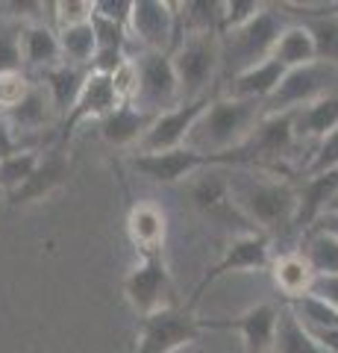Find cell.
Segmentation results:
<instances>
[{
	"mask_svg": "<svg viewBox=\"0 0 338 353\" xmlns=\"http://www.w3.org/2000/svg\"><path fill=\"white\" fill-rule=\"evenodd\" d=\"M265 115V103L259 101H242V97L212 94L209 106L194 121L182 148L206 153V157H221L244 148V141L253 136L256 124Z\"/></svg>",
	"mask_w": 338,
	"mask_h": 353,
	"instance_id": "1",
	"label": "cell"
},
{
	"mask_svg": "<svg viewBox=\"0 0 338 353\" xmlns=\"http://www.w3.org/2000/svg\"><path fill=\"white\" fill-rule=\"evenodd\" d=\"M233 203L247 224H256V233H279L291 227L297 212V189L282 180H262L253 174H230Z\"/></svg>",
	"mask_w": 338,
	"mask_h": 353,
	"instance_id": "2",
	"label": "cell"
},
{
	"mask_svg": "<svg viewBox=\"0 0 338 353\" xmlns=\"http://www.w3.org/2000/svg\"><path fill=\"white\" fill-rule=\"evenodd\" d=\"M286 15L279 12V6H268L250 21V24L238 27L233 32L221 36V68L226 74V80L244 74L253 65L271 59V50L279 39V32L286 30Z\"/></svg>",
	"mask_w": 338,
	"mask_h": 353,
	"instance_id": "3",
	"label": "cell"
},
{
	"mask_svg": "<svg viewBox=\"0 0 338 353\" xmlns=\"http://www.w3.org/2000/svg\"><path fill=\"white\" fill-rule=\"evenodd\" d=\"M171 65L180 83L182 103L209 97L212 83L221 71V36L200 32V36H182L171 53Z\"/></svg>",
	"mask_w": 338,
	"mask_h": 353,
	"instance_id": "4",
	"label": "cell"
},
{
	"mask_svg": "<svg viewBox=\"0 0 338 353\" xmlns=\"http://www.w3.org/2000/svg\"><path fill=\"white\" fill-rule=\"evenodd\" d=\"M203 324L189 306H165L154 315L138 318L133 353H177L200 339Z\"/></svg>",
	"mask_w": 338,
	"mask_h": 353,
	"instance_id": "5",
	"label": "cell"
},
{
	"mask_svg": "<svg viewBox=\"0 0 338 353\" xmlns=\"http://www.w3.org/2000/svg\"><path fill=\"white\" fill-rule=\"evenodd\" d=\"M221 165L247 168L250 159L242 153V148L233 150V153H221V157H206V153H198V150L177 148V150H168V153H154V157H138L136 153V159H133V168L141 176H147V180H154V183H162V185L180 183L198 171L221 168Z\"/></svg>",
	"mask_w": 338,
	"mask_h": 353,
	"instance_id": "6",
	"label": "cell"
},
{
	"mask_svg": "<svg viewBox=\"0 0 338 353\" xmlns=\"http://www.w3.org/2000/svg\"><path fill=\"white\" fill-rule=\"evenodd\" d=\"M338 85V68L330 62H312L303 68H291L282 77V83L277 85V92L265 101V115L277 112H294L303 109L321 97L332 94V88Z\"/></svg>",
	"mask_w": 338,
	"mask_h": 353,
	"instance_id": "7",
	"label": "cell"
},
{
	"mask_svg": "<svg viewBox=\"0 0 338 353\" xmlns=\"http://www.w3.org/2000/svg\"><path fill=\"white\" fill-rule=\"evenodd\" d=\"M136 71H138V92L133 106L147 115H159L168 109L180 106V83L171 65V53H156V50H138L133 53Z\"/></svg>",
	"mask_w": 338,
	"mask_h": 353,
	"instance_id": "8",
	"label": "cell"
},
{
	"mask_svg": "<svg viewBox=\"0 0 338 353\" xmlns=\"http://www.w3.org/2000/svg\"><path fill=\"white\" fill-rule=\"evenodd\" d=\"M171 294H173V283H171V271L162 253L141 256L124 277V297L136 309L138 318L154 315L165 306H173Z\"/></svg>",
	"mask_w": 338,
	"mask_h": 353,
	"instance_id": "9",
	"label": "cell"
},
{
	"mask_svg": "<svg viewBox=\"0 0 338 353\" xmlns=\"http://www.w3.org/2000/svg\"><path fill=\"white\" fill-rule=\"evenodd\" d=\"M127 32L129 41L138 44V50L168 53L177 44V3H168V0H133Z\"/></svg>",
	"mask_w": 338,
	"mask_h": 353,
	"instance_id": "10",
	"label": "cell"
},
{
	"mask_svg": "<svg viewBox=\"0 0 338 353\" xmlns=\"http://www.w3.org/2000/svg\"><path fill=\"white\" fill-rule=\"evenodd\" d=\"M209 101H212V94L200 97V101L180 103V106L168 109V112H159L150 121V127L145 136H141V141L136 145V153L138 157H154V153H168V150L182 148L194 127V121L203 115V109L209 106Z\"/></svg>",
	"mask_w": 338,
	"mask_h": 353,
	"instance_id": "11",
	"label": "cell"
},
{
	"mask_svg": "<svg viewBox=\"0 0 338 353\" xmlns=\"http://www.w3.org/2000/svg\"><path fill=\"white\" fill-rule=\"evenodd\" d=\"M271 265V241L265 233H244L230 241V248L224 250V256L218 259L209 271L203 274V280L198 283V289L191 294L189 309H194V303L203 297V292L209 289L212 283H218L226 274H244V271H265Z\"/></svg>",
	"mask_w": 338,
	"mask_h": 353,
	"instance_id": "12",
	"label": "cell"
},
{
	"mask_svg": "<svg viewBox=\"0 0 338 353\" xmlns=\"http://www.w3.org/2000/svg\"><path fill=\"white\" fill-rule=\"evenodd\" d=\"M297 132H294V112H277V115H262L253 136L244 141L242 153L256 168H268L271 162H279L291 157L297 148Z\"/></svg>",
	"mask_w": 338,
	"mask_h": 353,
	"instance_id": "13",
	"label": "cell"
},
{
	"mask_svg": "<svg viewBox=\"0 0 338 353\" xmlns=\"http://www.w3.org/2000/svg\"><path fill=\"white\" fill-rule=\"evenodd\" d=\"M279 309L274 303H256L233 318H200L203 330H233L244 341V353H274Z\"/></svg>",
	"mask_w": 338,
	"mask_h": 353,
	"instance_id": "14",
	"label": "cell"
},
{
	"mask_svg": "<svg viewBox=\"0 0 338 353\" xmlns=\"http://www.w3.org/2000/svg\"><path fill=\"white\" fill-rule=\"evenodd\" d=\"M118 103L121 101H118V94L112 88V80L103 77V74H92L89 71L77 103H74L71 112L62 118V139H68L80 124H85V121H103Z\"/></svg>",
	"mask_w": 338,
	"mask_h": 353,
	"instance_id": "15",
	"label": "cell"
},
{
	"mask_svg": "<svg viewBox=\"0 0 338 353\" xmlns=\"http://www.w3.org/2000/svg\"><path fill=\"white\" fill-rule=\"evenodd\" d=\"M191 201L200 209L206 218L218 221V224H247L242 212L233 203V192H230V176L218 174V171H206L198 183L191 185Z\"/></svg>",
	"mask_w": 338,
	"mask_h": 353,
	"instance_id": "16",
	"label": "cell"
},
{
	"mask_svg": "<svg viewBox=\"0 0 338 353\" xmlns=\"http://www.w3.org/2000/svg\"><path fill=\"white\" fill-rule=\"evenodd\" d=\"M335 192H338V168L326 174H309V180L297 189V212H294L291 227L306 236L324 218Z\"/></svg>",
	"mask_w": 338,
	"mask_h": 353,
	"instance_id": "17",
	"label": "cell"
},
{
	"mask_svg": "<svg viewBox=\"0 0 338 353\" xmlns=\"http://www.w3.org/2000/svg\"><path fill=\"white\" fill-rule=\"evenodd\" d=\"M127 236L136 245L141 256H154L162 253L165 248V236H168V218L156 203L141 201L136 206H129L127 212Z\"/></svg>",
	"mask_w": 338,
	"mask_h": 353,
	"instance_id": "18",
	"label": "cell"
},
{
	"mask_svg": "<svg viewBox=\"0 0 338 353\" xmlns=\"http://www.w3.org/2000/svg\"><path fill=\"white\" fill-rule=\"evenodd\" d=\"M21 65H27L39 74L62 65L59 36L50 24H45V21L21 24Z\"/></svg>",
	"mask_w": 338,
	"mask_h": 353,
	"instance_id": "19",
	"label": "cell"
},
{
	"mask_svg": "<svg viewBox=\"0 0 338 353\" xmlns=\"http://www.w3.org/2000/svg\"><path fill=\"white\" fill-rule=\"evenodd\" d=\"M282 77H286V68H282L279 62H274V59H265V62L253 65V68H247L244 74L233 77V80H226L221 94L265 103L268 97L277 92V85L282 83Z\"/></svg>",
	"mask_w": 338,
	"mask_h": 353,
	"instance_id": "20",
	"label": "cell"
},
{
	"mask_svg": "<svg viewBox=\"0 0 338 353\" xmlns=\"http://www.w3.org/2000/svg\"><path fill=\"white\" fill-rule=\"evenodd\" d=\"M154 118L156 115L141 112L133 103H118L112 112L101 121V136L106 145H112V148H136Z\"/></svg>",
	"mask_w": 338,
	"mask_h": 353,
	"instance_id": "21",
	"label": "cell"
},
{
	"mask_svg": "<svg viewBox=\"0 0 338 353\" xmlns=\"http://www.w3.org/2000/svg\"><path fill=\"white\" fill-rule=\"evenodd\" d=\"M65 174H68V159H65V153L62 150H50L47 157L39 159V165H36V171H32L30 180L21 185L18 192L9 194V203L21 206V203L41 201V197L50 194L65 180Z\"/></svg>",
	"mask_w": 338,
	"mask_h": 353,
	"instance_id": "22",
	"label": "cell"
},
{
	"mask_svg": "<svg viewBox=\"0 0 338 353\" xmlns=\"http://www.w3.org/2000/svg\"><path fill=\"white\" fill-rule=\"evenodd\" d=\"M85 77H89V68H77V65H68V62H62L56 68L41 74V88L47 92L56 115L65 118L74 109V103H77V97L85 85Z\"/></svg>",
	"mask_w": 338,
	"mask_h": 353,
	"instance_id": "23",
	"label": "cell"
},
{
	"mask_svg": "<svg viewBox=\"0 0 338 353\" xmlns=\"http://www.w3.org/2000/svg\"><path fill=\"white\" fill-rule=\"evenodd\" d=\"M332 130H338V94H326L303 109H294V132L297 141H315L326 139Z\"/></svg>",
	"mask_w": 338,
	"mask_h": 353,
	"instance_id": "24",
	"label": "cell"
},
{
	"mask_svg": "<svg viewBox=\"0 0 338 353\" xmlns=\"http://www.w3.org/2000/svg\"><path fill=\"white\" fill-rule=\"evenodd\" d=\"M6 121L15 127V132H41L53 124V115H56V109H53L47 92L41 88V83L32 85V92L21 101L18 106H12L9 112H3Z\"/></svg>",
	"mask_w": 338,
	"mask_h": 353,
	"instance_id": "25",
	"label": "cell"
},
{
	"mask_svg": "<svg viewBox=\"0 0 338 353\" xmlns=\"http://www.w3.org/2000/svg\"><path fill=\"white\" fill-rule=\"evenodd\" d=\"M271 59L279 62L286 71L291 68H303V65L318 62V50H315V39L312 32L303 24H288L279 32V39L271 50Z\"/></svg>",
	"mask_w": 338,
	"mask_h": 353,
	"instance_id": "26",
	"label": "cell"
},
{
	"mask_svg": "<svg viewBox=\"0 0 338 353\" xmlns=\"http://www.w3.org/2000/svg\"><path fill=\"white\" fill-rule=\"evenodd\" d=\"M271 277H274L277 292L288 301H297V297L312 292L315 283V271L309 268V262L300 256V253H286L279 256L274 265H271Z\"/></svg>",
	"mask_w": 338,
	"mask_h": 353,
	"instance_id": "27",
	"label": "cell"
},
{
	"mask_svg": "<svg viewBox=\"0 0 338 353\" xmlns=\"http://www.w3.org/2000/svg\"><path fill=\"white\" fill-rule=\"evenodd\" d=\"M218 32L221 36V0H189L177 3V41L182 36Z\"/></svg>",
	"mask_w": 338,
	"mask_h": 353,
	"instance_id": "28",
	"label": "cell"
},
{
	"mask_svg": "<svg viewBox=\"0 0 338 353\" xmlns=\"http://www.w3.org/2000/svg\"><path fill=\"white\" fill-rule=\"evenodd\" d=\"M274 353H326V350L300 327V321L291 315L288 306H279L277 333H274Z\"/></svg>",
	"mask_w": 338,
	"mask_h": 353,
	"instance_id": "29",
	"label": "cell"
},
{
	"mask_svg": "<svg viewBox=\"0 0 338 353\" xmlns=\"http://www.w3.org/2000/svg\"><path fill=\"white\" fill-rule=\"evenodd\" d=\"M300 256L309 262V268L315 271V277H335L338 274V239L321 230L306 233V245H303Z\"/></svg>",
	"mask_w": 338,
	"mask_h": 353,
	"instance_id": "30",
	"label": "cell"
},
{
	"mask_svg": "<svg viewBox=\"0 0 338 353\" xmlns=\"http://www.w3.org/2000/svg\"><path fill=\"white\" fill-rule=\"evenodd\" d=\"M56 36H59V48H62V62L77 65V68H89L94 53H97V39H94L92 21L89 24H80V27L56 30Z\"/></svg>",
	"mask_w": 338,
	"mask_h": 353,
	"instance_id": "31",
	"label": "cell"
},
{
	"mask_svg": "<svg viewBox=\"0 0 338 353\" xmlns=\"http://www.w3.org/2000/svg\"><path fill=\"white\" fill-rule=\"evenodd\" d=\"M39 159H41V153L27 148V150H21V153H15V157H9V159L0 162V192H3L6 197L12 192H18L21 185H24L32 176Z\"/></svg>",
	"mask_w": 338,
	"mask_h": 353,
	"instance_id": "32",
	"label": "cell"
},
{
	"mask_svg": "<svg viewBox=\"0 0 338 353\" xmlns=\"http://www.w3.org/2000/svg\"><path fill=\"white\" fill-rule=\"evenodd\" d=\"M303 27L312 32L318 59L330 62V65H335V68H338V3H335V15H324V18L306 21Z\"/></svg>",
	"mask_w": 338,
	"mask_h": 353,
	"instance_id": "33",
	"label": "cell"
},
{
	"mask_svg": "<svg viewBox=\"0 0 338 353\" xmlns=\"http://www.w3.org/2000/svg\"><path fill=\"white\" fill-rule=\"evenodd\" d=\"M21 71V24L0 18V74Z\"/></svg>",
	"mask_w": 338,
	"mask_h": 353,
	"instance_id": "34",
	"label": "cell"
},
{
	"mask_svg": "<svg viewBox=\"0 0 338 353\" xmlns=\"http://www.w3.org/2000/svg\"><path fill=\"white\" fill-rule=\"evenodd\" d=\"M262 9L265 3H259V0H221V36L250 24Z\"/></svg>",
	"mask_w": 338,
	"mask_h": 353,
	"instance_id": "35",
	"label": "cell"
},
{
	"mask_svg": "<svg viewBox=\"0 0 338 353\" xmlns=\"http://www.w3.org/2000/svg\"><path fill=\"white\" fill-rule=\"evenodd\" d=\"M50 9H53V21H56L53 30H68L89 24L94 15V0H59V3H50Z\"/></svg>",
	"mask_w": 338,
	"mask_h": 353,
	"instance_id": "36",
	"label": "cell"
},
{
	"mask_svg": "<svg viewBox=\"0 0 338 353\" xmlns=\"http://www.w3.org/2000/svg\"><path fill=\"white\" fill-rule=\"evenodd\" d=\"M32 85H36V83L30 80V74L24 68L0 74V112H9L12 106H18L32 92Z\"/></svg>",
	"mask_w": 338,
	"mask_h": 353,
	"instance_id": "37",
	"label": "cell"
},
{
	"mask_svg": "<svg viewBox=\"0 0 338 353\" xmlns=\"http://www.w3.org/2000/svg\"><path fill=\"white\" fill-rule=\"evenodd\" d=\"M92 30H94V39H97V50H124L129 53V32L127 27L115 24V21H106L101 15H92Z\"/></svg>",
	"mask_w": 338,
	"mask_h": 353,
	"instance_id": "38",
	"label": "cell"
},
{
	"mask_svg": "<svg viewBox=\"0 0 338 353\" xmlns=\"http://www.w3.org/2000/svg\"><path fill=\"white\" fill-rule=\"evenodd\" d=\"M335 168H338V130H332L330 136L315 145L309 174H326V171H335Z\"/></svg>",
	"mask_w": 338,
	"mask_h": 353,
	"instance_id": "39",
	"label": "cell"
},
{
	"mask_svg": "<svg viewBox=\"0 0 338 353\" xmlns=\"http://www.w3.org/2000/svg\"><path fill=\"white\" fill-rule=\"evenodd\" d=\"M112 88H115V94H118V101L121 103H133L136 101V92H138V71H136V62L133 57H129L121 68H118L112 77Z\"/></svg>",
	"mask_w": 338,
	"mask_h": 353,
	"instance_id": "40",
	"label": "cell"
},
{
	"mask_svg": "<svg viewBox=\"0 0 338 353\" xmlns=\"http://www.w3.org/2000/svg\"><path fill=\"white\" fill-rule=\"evenodd\" d=\"M129 12H133V0H94V15H101L106 21L127 27Z\"/></svg>",
	"mask_w": 338,
	"mask_h": 353,
	"instance_id": "41",
	"label": "cell"
},
{
	"mask_svg": "<svg viewBox=\"0 0 338 353\" xmlns=\"http://www.w3.org/2000/svg\"><path fill=\"white\" fill-rule=\"evenodd\" d=\"M21 150H27V148H21V136L15 132V127L6 121V115L0 112V162L15 157V153H21Z\"/></svg>",
	"mask_w": 338,
	"mask_h": 353,
	"instance_id": "42",
	"label": "cell"
},
{
	"mask_svg": "<svg viewBox=\"0 0 338 353\" xmlns=\"http://www.w3.org/2000/svg\"><path fill=\"white\" fill-rule=\"evenodd\" d=\"M309 294L321 297L324 303H330L332 309H338V274H335V277H315Z\"/></svg>",
	"mask_w": 338,
	"mask_h": 353,
	"instance_id": "43",
	"label": "cell"
},
{
	"mask_svg": "<svg viewBox=\"0 0 338 353\" xmlns=\"http://www.w3.org/2000/svg\"><path fill=\"white\" fill-rule=\"evenodd\" d=\"M312 230H321V233H330L332 239H338V215H324ZM312 230H309V233H312Z\"/></svg>",
	"mask_w": 338,
	"mask_h": 353,
	"instance_id": "44",
	"label": "cell"
},
{
	"mask_svg": "<svg viewBox=\"0 0 338 353\" xmlns=\"http://www.w3.org/2000/svg\"><path fill=\"white\" fill-rule=\"evenodd\" d=\"M324 215H338V192L332 194V201H330V206H326V212Z\"/></svg>",
	"mask_w": 338,
	"mask_h": 353,
	"instance_id": "45",
	"label": "cell"
},
{
	"mask_svg": "<svg viewBox=\"0 0 338 353\" xmlns=\"http://www.w3.org/2000/svg\"><path fill=\"white\" fill-rule=\"evenodd\" d=\"M3 197H6V194H3V192H0V201H3Z\"/></svg>",
	"mask_w": 338,
	"mask_h": 353,
	"instance_id": "46",
	"label": "cell"
}]
</instances>
